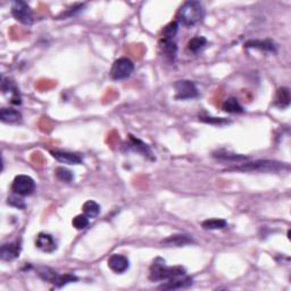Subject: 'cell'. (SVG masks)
I'll return each mask as SVG.
<instances>
[{
  "label": "cell",
  "instance_id": "52a82bcc",
  "mask_svg": "<svg viewBox=\"0 0 291 291\" xmlns=\"http://www.w3.org/2000/svg\"><path fill=\"white\" fill-rule=\"evenodd\" d=\"M134 71L133 61L126 57L118 58L113 64L111 75L114 80H124L132 74Z\"/></svg>",
  "mask_w": 291,
  "mask_h": 291
},
{
  "label": "cell",
  "instance_id": "8992f818",
  "mask_svg": "<svg viewBox=\"0 0 291 291\" xmlns=\"http://www.w3.org/2000/svg\"><path fill=\"white\" fill-rule=\"evenodd\" d=\"M34 190H35V182L31 176L24 175V174H20V175H17L13 181L12 191L15 195L25 197V196H30L33 194Z\"/></svg>",
  "mask_w": 291,
  "mask_h": 291
},
{
  "label": "cell",
  "instance_id": "7c38bea8",
  "mask_svg": "<svg viewBox=\"0 0 291 291\" xmlns=\"http://www.w3.org/2000/svg\"><path fill=\"white\" fill-rule=\"evenodd\" d=\"M129 266H130L129 260H127V257L123 256V255L114 254L109 257L108 267L111 268L113 272L117 273V274H122V273L126 272Z\"/></svg>",
  "mask_w": 291,
  "mask_h": 291
},
{
  "label": "cell",
  "instance_id": "7402d4cb",
  "mask_svg": "<svg viewBox=\"0 0 291 291\" xmlns=\"http://www.w3.org/2000/svg\"><path fill=\"white\" fill-rule=\"evenodd\" d=\"M207 45V39L205 36H195L192 38L190 41L188 42V49L190 50L191 53L197 54L205 48Z\"/></svg>",
  "mask_w": 291,
  "mask_h": 291
},
{
  "label": "cell",
  "instance_id": "7a4b0ae2",
  "mask_svg": "<svg viewBox=\"0 0 291 291\" xmlns=\"http://www.w3.org/2000/svg\"><path fill=\"white\" fill-rule=\"evenodd\" d=\"M185 274H187V272L182 266H166L165 262L162 258H157L150 266L149 279L154 282L169 281L171 279Z\"/></svg>",
  "mask_w": 291,
  "mask_h": 291
},
{
  "label": "cell",
  "instance_id": "30bf717a",
  "mask_svg": "<svg viewBox=\"0 0 291 291\" xmlns=\"http://www.w3.org/2000/svg\"><path fill=\"white\" fill-rule=\"evenodd\" d=\"M50 154H52V156L56 161L63 164H70V165H79V164H81L83 161L81 156L79 154H75V152L55 149V150L50 151Z\"/></svg>",
  "mask_w": 291,
  "mask_h": 291
},
{
  "label": "cell",
  "instance_id": "2e32d148",
  "mask_svg": "<svg viewBox=\"0 0 291 291\" xmlns=\"http://www.w3.org/2000/svg\"><path fill=\"white\" fill-rule=\"evenodd\" d=\"M129 146L133 149L134 151L140 152V154H143V156H145V157H149L154 161L152 152L150 150V148H149V146L144 144L141 140L137 139V138H134L133 136H129Z\"/></svg>",
  "mask_w": 291,
  "mask_h": 291
},
{
  "label": "cell",
  "instance_id": "d6986e66",
  "mask_svg": "<svg viewBox=\"0 0 291 291\" xmlns=\"http://www.w3.org/2000/svg\"><path fill=\"white\" fill-rule=\"evenodd\" d=\"M290 90L289 88H280L275 96V106L279 108H287L290 105Z\"/></svg>",
  "mask_w": 291,
  "mask_h": 291
},
{
  "label": "cell",
  "instance_id": "e0dca14e",
  "mask_svg": "<svg viewBox=\"0 0 291 291\" xmlns=\"http://www.w3.org/2000/svg\"><path fill=\"white\" fill-rule=\"evenodd\" d=\"M0 119L3 123H16L22 119V114L17 109L1 108V111H0Z\"/></svg>",
  "mask_w": 291,
  "mask_h": 291
},
{
  "label": "cell",
  "instance_id": "cb8c5ba5",
  "mask_svg": "<svg viewBox=\"0 0 291 291\" xmlns=\"http://www.w3.org/2000/svg\"><path fill=\"white\" fill-rule=\"evenodd\" d=\"M78 280H79L78 276L73 274H57V276L54 280L53 285L58 287V288H60V287L67 285V283L78 281Z\"/></svg>",
  "mask_w": 291,
  "mask_h": 291
},
{
  "label": "cell",
  "instance_id": "9c48e42d",
  "mask_svg": "<svg viewBox=\"0 0 291 291\" xmlns=\"http://www.w3.org/2000/svg\"><path fill=\"white\" fill-rule=\"evenodd\" d=\"M1 90L2 92L9 96L10 104L13 105H21L22 104V97L18 90L15 82L12 81L10 79L2 78L1 80Z\"/></svg>",
  "mask_w": 291,
  "mask_h": 291
},
{
  "label": "cell",
  "instance_id": "4fadbf2b",
  "mask_svg": "<svg viewBox=\"0 0 291 291\" xmlns=\"http://www.w3.org/2000/svg\"><path fill=\"white\" fill-rule=\"evenodd\" d=\"M192 285V279L190 276L185 275H181L177 276V278L171 279L164 285L159 286L158 289L162 290H176V289H182V288H188Z\"/></svg>",
  "mask_w": 291,
  "mask_h": 291
},
{
  "label": "cell",
  "instance_id": "484cf974",
  "mask_svg": "<svg viewBox=\"0 0 291 291\" xmlns=\"http://www.w3.org/2000/svg\"><path fill=\"white\" fill-rule=\"evenodd\" d=\"M55 173H56V176L58 179L63 182H66V183H70V182L74 180V174L70 170L65 169V167H57Z\"/></svg>",
  "mask_w": 291,
  "mask_h": 291
},
{
  "label": "cell",
  "instance_id": "d4e9b609",
  "mask_svg": "<svg viewBox=\"0 0 291 291\" xmlns=\"http://www.w3.org/2000/svg\"><path fill=\"white\" fill-rule=\"evenodd\" d=\"M89 223H90V218L87 216L86 214H81V215L75 216L72 221L73 227H74L76 230H79V231L85 230V229L88 228Z\"/></svg>",
  "mask_w": 291,
  "mask_h": 291
},
{
  "label": "cell",
  "instance_id": "ba28073f",
  "mask_svg": "<svg viewBox=\"0 0 291 291\" xmlns=\"http://www.w3.org/2000/svg\"><path fill=\"white\" fill-rule=\"evenodd\" d=\"M12 15L16 21L21 22L24 25L33 24V13H32L31 7L25 1L17 0L14 1L12 5Z\"/></svg>",
  "mask_w": 291,
  "mask_h": 291
},
{
  "label": "cell",
  "instance_id": "ac0fdd59",
  "mask_svg": "<svg viewBox=\"0 0 291 291\" xmlns=\"http://www.w3.org/2000/svg\"><path fill=\"white\" fill-rule=\"evenodd\" d=\"M191 242H192V238L190 235H187V234H174V235L169 236V238L165 240H163V245L175 246V247H181Z\"/></svg>",
  "mask_w": 291,
  "mask_h": 291
},
{
  "label": "cell",
  "instance_id": "9a60e30c",
  "mask_svg": "<svg viewBox=\"0 0 291 291\" xmlns=\"http://www.w3.org/2000/svg\"><path fill=\"white\" fill-rule=\"evenodd\" d=\"M245 47L247 49H260L270 53L276 52V45L272 40H249L245 43Z\"/></svg>",
  "mask_w": 291,
  "mask_h": 291
},
{
  "label": "cell",
  "instance_id": "f1b7e54d",
  "mask_svg": "<svg viewBox=\"0 0 291 291\" xmlns=\"http://www.w3.org/2000/svg\"><path fill=\"white\" fill-rule=\"evenodd\" d=\"M200 121L203 122H206V123H209V124H216V125H222V124H227L230 121H228V119L225 118H221V117H199Z\"/></svg>",
  "mask_w": 291,
  "mask_h": 291
},
{
  "label": "cell",
  "instance_id": "277c9868",
  "mask_svg": "<svg viewBox=\"0 0 291 291\" xmlns=\"http://www.w3.org/2000/svg\"><path fill=\"white\" fill-rule=\"evenodd\" d=\"M285 163H280L275 161H255L249 163H243L241 165L230 167L228 171H238V172H271V171L283 170Z\"/></svg>",
  "mask_w": 291,
  "mask_h": 291
},
{
  "label": "cell",
  "instance_id": "5b68a950",
  "mask_svg": "<svg viewBox=\"0 0 291 291\" xmlns=\"http://www.w3.org/2000/svg\"><path fill=\"white\" fill-rule=\"evenodd\" d=\"M175 89V99L177 100H190L198 97V89L192 81L189 80H180L174 83Z\"/></svg>",
  "mask_w": 291,
  "mask_h": 291
},
{
  "label": "cell",
  "instance_id": "83f0119b",
  "mask_svg": "<svg viewBox=\"0 0 291 291\" xmlns=\"http://www.w3.org/2000/svg\"><path fill=\"white\" fill-rule=\"evenodd\" d=\"M8 205L13 206V207H16V208H20V209H24L25 208V203L23 199H21L18 197V195H14V196H10L8 197Z\"/></svg>",
  "mask_w": 291,
  "mask_h": 291
},
{
  "label": "cell",
  "instance_id": "4316f807",
  "mask_svg": "<svg viewBox=\"0 0 291 291\" xmlns=\"http://www.w3.org/2000/svg\"><path fill=\"white\" fill-rule=\"evenodd\" d=\"M215 157L218 159H224V161H229V162H240V161H247L248 157L246 156H241V155H234V154H228V152H217V154H214Z\"/></svg>",
  "mask_w": 291,
  "mask_h": 291
},
{
  "label": "cell",
  "instance_id": "8fae6325",
  "mask_svg": "<svg viewBox=\"0 0 291 291\" xmlns=\"http://www.w3.org/2000/svg\"><path fill=\"white\" fill-rule=\"evenodd\" d=\"M21 241L20 240H16L14 242L5 243V245L1 246V249H0V257H1L2 261L10 262L15 260L21 254Z\"/></svg>",
  "mask_w": 291,
  "mask_h": 291
},
{
  "label": "cell",
  "instance_id": "5bb4252c",
  "mask_svg": "<svg viewBox=\"0 0 291 291\" xmlns=\"http://www.w3.org/2000/svg\"><path fill=\"white\" fill-rule=\"evenodd\" d=\"M35 246L43 253H53L57 248L54 236L48 233H39L35 239Z\"/></svg>",
  "mask_w": 291,
  "mask_h": 291
},
{
  "label": "cell",
  "instance_id": "6da1fadb",
  "mask_svg": "<svg viewBox=\"0 0 291 291\" xmlns=\"http://www.w3.org/2000/svg\"><path fill=\"white\" fill-rule=\"evenodd\" d=\"M204 17H205V8H204L203 3L200 1H195V0L185 1L180 7L176 15L177 23L187 28H192L199 24L204 20Z\"/></svg>",
  "mask_w": 291,
  "mask_h": 291
},
{
  "label": "cell",
  "instance_id": "603a6c76",
  "mask_svg": "<svg viewBox=\"0 0 291 291\" xmlns=\"http://www.w3.org/2000/svg\"><path fill=\"white\" fill-rule=\"evenodd\" d=\"M82 209L83 213H85L89 218L97 217L100 213V206L98 205L96 202H93V200H88V202L85 203Z\"/></svg>",
  "mask_w": 291,
  "mask_h": 291
},
{
  "label": "cell",
  "instance_id": "44dd1931",
  "mask_svg": "<svg viewBox=\"0 0 291 291\" xmlns=\"http://www.w3.org/2000/svg\"><path fill=\"white\" fill-rule=\"evenodd\" d=\"M202 227L205 230H222L228 227V222L223 218H209L203 222Z\"/></svg>",
  "mask_w": 291,
  "mask_h": 291
},
{
  "label": "cell",
  "instance_id": "ffe728a7",
  "mask_svg": "<svg viewBox=\"0 0 291 291\" xmlns=\"http://www.w3.org/2000/svg\"><path fill=\"white\" fill-rule=\"evenodd\" d=\"M222 109L225 113H230V114H239V113H243V107L241 104L239 103V100L234 97L228 98L222 105Z\"/></svg>",
  "mask_w": 291,
  "mask_h": 291
},
{
  "label": "cell",
  "instance_id": "3957f363",
  "mask_svg": "<svg viewBox=\"0 0 291 291\" xmlns=\"http://www.w3.org/2000/svg\"><path fill=\"white\" fill-rule=\"evenodd\" d=\"M177 30H179V23L176 21L171 22L164 28L163 36L159 41V48H161L162 53L171 60H174L176 57L177 46L175 42V35Z\"/></svg>",
  "mask_w": 291,
  "mask_h": 291
}]
</instances>
